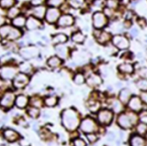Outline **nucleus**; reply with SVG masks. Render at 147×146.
Returning a JSON list of instances; mask_svg holds the SVG:
<instances>
[{"instance_id": "obj_1", "label": "nucleus", "mask_w": 147, "mask_h": 146, "mask_svg": "<svg viewBox=\"0 0 147 146\" xmlns=\"http://www.w3.org/2000/svg\"><path fill=\"white\" fill-rule=\"evenodd\" d=\"M81 115L74 108H67L61 112V122L67 131L71 132L79 128Z\"/></svg>"}, {"instance_id": "obj_2", "label": "nucleus", "mask_w": 147, "mask_h": 146, "mask_svg": "<svg viewBox=\"0 0 147 146\" xmlns=\"http://www.w3.org/2000/svg\"><path fill=\"white\" fill-rule=\"evenodd\" d=\"M139 121L138 114L132 111L122 112L117 117V124L124 130H129L136 126Z\"/></svg>"}, {"instance_id": "obj_3", "label": "nucleus", "mask_w": 147, "mask_h": 146, "mask_svg": "<svg viewBox=\"0 0 147 146\" xmlns=\"http://www.w3.org/2000/svg\"><path fill=\"white\" fill-rule=\"evenodd\" d=\"M18 73V66L11 63H7L0 67V79L3 81H12Z\"/></svg>"}, {"instance_id": "obj_4", "label": "nucleus", "mask_w": 147, "mask_h": 146, "mask_svg": "<svg viewBox=\"0 0 147 146\" xmlns=\"http://www.w3.org/2000/svg\"><path fill=\"white\" fill-rule=\"evenodd\" d=\"M100 127V126H99L97 121L91 117H86L82 119L79 126V129L81 130V131L86 135L99 132Z\"/></svg>"}, {"instance_id": "obj_5", "label": "nucleus", "mask_w": 147, "mask_h": 146, "mask_svg": "<svg viewBox=\"0 0 147 146\" xmlns=\"http://www.w3.org/2000/svg\"><path fill=\"white\" fill-rule=\"evenodd\" d=\"M114 112L110 108H101L96 113V121L101 126H107L112 123Z\"/></svg>"}, {"instance_id": "obj_6", "label": "nucleus", "mask_w": 147, "mask_h": 146, "mask_svg": "<svg viewBox=\"0 0 147 146\" xmlns=\"http://www.w3.org/2000/svg\"><path fill=\"white\" fill-rule=\"evenodd\" d=\"M111 44L118 51H126L130 47V40L128 37L123 34H116L113 35Z\"/></svg>"}, {"instance_id": "obj_7", "label": "nucleus", "mask_w": 147, "mask_h": 146, "mask_svg": "<svg viewBox=\"0 0 147 146\" xmlns=\"http://www.w3.org/2000/svg\"><path fill=\"white\" fill-rule=\"evenodd\" d=\"M109 24V18L101 11L94 12L92 15V25L94 30H103Z\"/></svg>"}, {"instance_id": "obj_8", "label": "nucleus", "mask_w": 147, "mask_h": 146, "mask_svg": "<svg viewBox=\"0 0 147 146\" xmlns=\"http://www.w3.org/2000/svg\"><path fill=\"white\" fill-rule=\"evenodd\" d=\"M118 76L120 79L126 80L128 76H132L136 72L135 64H132L129 62H123L118 66Z\"/></svg>"}, {"instance_id": "obj_9", "label": "nucleus", "mask_w": 147, "mask_h": 146, "mask_svg": "<svg viewBox=\"0 0 147 146\" xmlns=\"http://www.w3.org/2000/svg\"><path fill=\"white\" fill-rule=\"evenodd\" d=\"M16 97L17 96L13 91L9 89L6 90L3 95L0 98V107L4 109L11 108L12 106L15 105Z\"/></svg>"}, {"instance_id": "obj_10", "label": "nucleus", "mask_w": 147, "mask_h": 146, "mask_svg": "<svg viewBox=\"0 0 147 146\" xmlns=\"http://www.w3.org/2000/svg\"><path fill=\"white\" fill-rule=\"evenodd\" d=\"M19 53L23 59L30 60V59H35L40 54V49L38 47L34 45L23 46L19 49Z\"/></svg>"}, {"instance_id": "obj_11", "label": "nucleus", "mask_w": 147, "mask_h": 146, "mask_svg": "<svg viewBox=\"0 0 147 146\" xmlns=\"http://www.w3.org/2000/svg\"><path fill=\"white\" fill-rule=\"evenodd\" d=\"M30 81V75L25 74L22 72H19L12 80V85L17 89H22L29 85Z\"/></svg>"}, {"instance_id": "obj_12", "label": "nucleus", "mask_w": 147, "mask_h": 146, "mask_svg": "<svg viewBox=\"0 0 147 146\" xmlns=\"http://www.w3.org/2000/svg\"><path fill=\"white\" fill-rule=\"evenodd\" d=\"M94 36L96 42L104 46L111 43V40L113 37L111 33L104 30H94Z\"/></svg>"}, {"instance_id": "obj_13", "label": "nucleus", "mask_w": 147, "mask_h": 146, "mask_svg": "<svg viewBox=\"0 0 147 146\" xmlns=\"http://www.w3.org/2000/svg\"><path fill=\"white\" fill-rule=\"evenodd\" d=\"M86 84L89 88L96 89L100 87L103 84V77L98 71H93L86 76Z\"/></svg>"}, {"instance_id": "obj_14", "label": "nucleus", "mask_w": 147, "mask_h": 146, "mask_svg": "<svg viewBox=\"0 0 147 146\" xmlns=\"http://www.w3.org/2000/svg\"><path fill=\"white\" fill-rule=\"evenodd\" d=\"M143 102L141 101V98L139 95H132L131 97V99L128 101V103L127 104V107L128 108V110L132 112H135L136 113L140 112L143 109Z\"/></svg>"}, {"instance_id": "obj_15", "label": "nucleus", "mask_w": 147, "mask_h": 146, "mask_svg": "<svg viewBox=\"0 0 147 146\" xmlns=\"http://www.w3.org/2000/svg\"><path fill=\"white\" fill-rule=\"evenodd\" d=\"M75 24V17L70 13H63L58 20L56 26L59 28H67Z\"/></svg>"}, {"instance_id": "obj_16", "label": "nucleus", "mask_w": 147, "mask_h": 146, "mask_svg": "<svg viewBox=\"0 0 147 146\" xmlns=\"http://www.w3.org/2000/svg\"><path fill=\"white\" fill-rule=\"evenodd\" d=\"M62 14L63 13L61 12L60 8L49 7V8H47L45 19L49 24H56Z\"/></svg>"}, {"instance_id": "obj_17", "label": "nucleus", "mask_w": 147, "mask_h": 146, "mask_svg": "<svg viewBox=\"0 0 147 146\" xmlns=\"http://www.w3.org/2000/svg\"><path fill=\"white\" fill-rule=\"evenodd\" d=\"M55 54L63 61H67L71 57V50L68 46L65 44H59L54 47Z\"/></svg>"}, {"instance_id": "obj_18", "label": "nucleus", "mask_w": 147, "mask_h": 146, "mask_svg": "<svg viewBox=\"0 0 147 146\" xmlns=\"http://www.w3.org/2000/svg\"><path fill=\"white\" fill-rule=\"evenodd\" d=\"M106 101H107L108 105L110 107V109L114 112V114L115 113L116 114H119L122 112H123L124 104L120 100H118V98H115L113 96L108 97L106 99Z\"/></svg>"}, {"instance_id": "obj_19", "label": "nucleus", "mask_w": 147, "mask_h": 146, "mask_svg": "<svg viewBox=\"0 0 147 146\" xmlns=\"http://www.w3.org/2000/svg\"><path fill=\"white\" fill-rule=\"evenodd\" d=\"M63 62H64L63 60H62L56 54H54V55H51L50 57L48 58L47 61H46V65L49 68L56 70V69H59L63 67Z\"/></svg>"}, {"instance_id": "obj_20", "label": "nucleus", "mask_w": 147, "mask_h": 146, "mask_svg": "<svg viewBox=\"0 0 147 146\" xmlns=\"http://www.w3.org/2000/svg\"><path fill=\"white\" fill-rule=\"evenodd\" d=\"M130 146H146L147 140L146 138L143 137V135H138L137 133L132 134L129 138Z\"/></svg>"}, {"instance_id": "obj_21", "label": "nucleus", "mask_w": 147, "mask_h": 146, "mask_svg": "<svg viewBox=\"0 0 147 146\" xmlns=\"http://www.w3.org/2000/svg\"><path fill=\"white\" fill-rule=\"evenodd\" d=\"M43 26L41 20L33 16H30L26 19V27L29 30H33L39 29Z\"/></svg>"}, {"instance_id": "obj_22", "label": "nucleus", "mask_w": 147, "mask_h": 146, "mask_svg": "<svg viewBox=\"0 0 147 146\" xmlns=\"http://www.w3.org/2000/svg\"><path fill=\"white\" fill-rule=\"evenodd\" d=\"M28 105H30V98L28 96L22 94L17 95L15 100V106L17 108L20 109H23Z\"/></svg>"}, {"instance_id": "obj_23", "label": "nucleus", "mask_w": 147, "mask_h": 146, "mask_svg": "<svg viewBox=\"0 0 147 146\" xmlns=\"http://www.w3.org/2000/svg\"><path fill=\"white\" fill-rule=\"evenodd\" d=\"M132 95L133 94L129 88H122L118 92V99L124 105H127V104L128 103V101Z\"/></svg>"}, {"instance_id": "obj_24", "label": "nucleus", "mask_w": 147, "mask_h": 146, "mask_svg": "<svg viewBox=\"0 0 147 146\" xmlns=\"http://www.w3.org/2000/svg\"><path fill=\"white\" fill-rule=\"evenodd\" d=\"M3 136L8 142H15L20 139V135L13 129H6L3 132Z\"/></svg>"}, {"instance_id": "obj_25", "label": "nucleus", "mask_w": 147, "mask_h": 146, "mask_svg": "<svg viewBox=\"0 0 147 146\" xmlns=\"http://www.w3.org/2000/svg\"><path fill=\"white\" fill-rule=\"evenodd\" d=\"M71 79H72V81H73V83L75 85H82L84 84H86V76L84 74L83 71L80 70L73 73Z\"/></svg>"}, {"instance_id": "obj_26", "label": "nucleus", "mask_w": 147, "mask_h": 146, "mask_svg": "<svg viewBox=\"0 0 147 146\" xmlns=\"http://www.w3.org/2000/svg\"><path fill=\"white\" fill-rule=\"evenodd\" d=\"M46 11H47V8L44 5H40V6H35L32 8L31 10V14L33 17L38 18L40 20L44 19L45 17V14H46Z\"/></svg>"}, {"instance_id": "obj_27", "label": "nucleus", "mask_w": 147, "mask_h": 146, "mask_svg": "<svg viewBox=\"0 0 147 146\" xmlns=\"http://www.w3.org/2000/svg\"><path fill=\"white\" fill-rule=\"evenodd\" d=\"M59 99L56 94H49L44 98V104L48 108H53L59 104Z\"/></svg>"}, {"instance_id": "obj_28", "label": "nucleus", "mask_w": 147, "mask_h": 146, "mask_svg": "<svg viewBox=\"0 0 147 146\" xmlns=\"http://www.w3.org/2000/svg\"><path fill=\"white\" fill-rule=\"evenodd\" d=\"M67 41H68V36L64 33H58L53 35L52 37V43L53 45L65 44Z\"/></svg>"}, {"instance_id": "obj_29", "label": "nucleus", "mask_w": 147, "mask_h": 146, "mask_svg": "<svg viewBox=\"0 0 147 146\" xmlns=\"http://www.w3.org/2000/svg\"><path fill=\"white\" fill-rule=\"evenodd\" d=\"M71 41L74 43V44H83L86 40V36L85 34H83L82 31H75L71 34Z\"/></svg>"}, {"instance_id": "obj_30", "label": "nucleus", "mask_w": 147, "mask_h": 146, "mask_svg": "<svg viewBox=\"0 0 147 146\" xmlns=\"http://www.w3.org/2000/svg\"><path fill=\"white\" fill-rule=\"evenodd\" d=\"M22 36V31L18 28H16L14 26H12V29L9 32V35L7 36V38L6 39V40L7 41H15L20 39Z\"/></svg>"}, {"instance_id": "obj_31", "label": "nucleus", "mask_w": 147, "mask_h": 146, "mask_svg": "<svg viewBox=\"0 0 147 146\" xmlns=\"http://www.w3.org/2000/svg\"><path fill=\"white\" fill-rule=\"evenodd\" d=\"M18 68H19V72H22L27 75H30L34 71L33 66L28 62H23L20 63V65L18 66Z\"/></svg>"}, {"instance_id": "obj_32", "label": "nucleus", "mask_w": 147, "mask_h": 146, "mask_svg": "<svg viewBox=\"0 0 147 146\" xmlns=\"http://www.w3.org/2000/svg\"><path fill=\"white\" fill-rule=\"evenodd\" d=\"M44 105V98L40 97V95H34L30 98V106L40 108Z\"/></svg>"}, {"instance_id": "obj_33", "label": "nucleus", "mask_w": 147, "mask_h": 146, "mask_svg": "<svg viewBox=\"0 0 147 146\" xmlns=\"http://www.w3.org/2000/svg\"><path fill=\"white\" fill-rule=\"evenodd\" d=\"M12 23L14 27L18 28V29H21V28H22V27H24L26 26V17L24 16L19 15L18 17L12 19Z\"/></svg>"}, {"instance_id": "obj_34", "label": "nucleus", "mask_w": 147, "mask_h": 146, "mask_svg": "<svg viewBox=\"0 0 147 146\" xmlns=\"http://www.w3.org/2000/svg\"><path fill=\"white\" fill-rule=\"evenodd\" d=\"M67 4L74 9L82 8L86 4V0H68Z\"/></svg>"}, {"instance_id": "obj_35", "label": "nucleus", "mask_w": 147, "mask_h": 146, "mask_svg": "<svg viewBox=\"0 0 147 146\" xmlns=\"http://www.w3.org/2000/svg\"><path fill=\"white\" fill-rule=\"evenodd\" d=\"M135 85L140 91H147V79L138 78L136 81Z\"/></svg>"}, {"instance_id": "obj_36", "label": "nucleus", "mask_w": 147, "mask_h": 146, "mask_svg": "<svg viewBox=\"0 0 147 146\" xmlns=\"http://www.w3.org/2000/svg\"><path fill=\"white\" fill-rule=\"evenodd\" d=\"M12 27V26L10 25H3L2 26H0V38L6 40Z\"/></svg>"}, {"instance_id": "obj_37", "label": "nucleus", "mask_w": 147, "mask_h": 146, "mask_svg": "<svg viewBox=\"0 0 147 146\" xmlns=\"http://www.w3.org/2000/svg\"><path fill=\"white\" fill-rule=\"evenodd\" d=\"M26 112H27V114H28V116L30 117H31L33 119H35V118H37L40 116V108L30 106L29 108H27V110H26Z\"/></svg>"}, {"instance_id": "obj_38", "label": "nucleus", "mask_w": 147, "mask_h": 146, "mask_svg": "<svg viewBox=\"0 0 147 146\" xmlns=\"http://www.w3.org/2000/svg\"><path fill=\"white\" fill-rule=\"evenodd\" d=\"M136 131L138 135H145L147 134V124L139 122L136 126Z\"/></svg>"}, {"instance_id": "obj_39", "label": "nucleus", "mask_w": 147, "mask_h": 146, "mask_svg": "<svg viewBox=\"0 0 147 146\" xmlns=\"http://www.w3.org/2000/svg\"><path fill=\"white\" fill-rule=\"evenodd\" d=\"M46 4L50 7H61L65 3L66 0H46Z\"/></svg>"}, {"instance_id": "obj_40", "label": "nucleus", "mask_w": 147, "mask_h": 146, "mask_svg": "<svg viewBox=\"0 0 147 146\" xmlns=\"http://www.w3.org/2000/svg\"><path fill=\"white\" fill-rule=\"evenodd\" d=\"M17 0H0V7L9 9L16 4Z\"/></svg>"}, {"instance_id": "obj_41", "label": "nucleus", "mask_w": 147, "mask_h": 146, "mask_svg": "<svg viewBox=\"0 0 147 146\" xmlns=\"http://www.w3.org/2000/svg\"><path fill=\"white\" fill-rule=\"evenodd\" d=\"M20 12L21 10L19 7H12L11 8L8 9V12H7V17L10 18V19H14L15 17H18L20 15Z\"/></svg>"}, {"instance_id": "obj_42", "label": "nucleus", "mask_w": 147, "mask_h": 146, "mask_svg": "<svg viewBox=\"0 0 147 146\" xmlns=\"http://www.w3.org/2000/svg\"><path fill=\"white\" fill-rule=\"evenodd\" d=\"M136 74L138 75L139 78H145L147 79V67L143 66V67H139L138 68L136 69Z\"/></svg>"}, {"instance_id": "obj_43", "label": "nucleus", "mask_w": 147, "mask_h": 146, "mask_svg": "<svg viewBox=\"0 0 147 146\" xmlns=\"http://www.w3.org/2000/svg\"><path fill=\"white\" fill-rule=\"evenodd\" d=\"M105 49L106 54H108L109 56H113V55L117 54L118 52V49L113 46L112 44H111L110 45H109V44L105 45Z\"/></svg>"}, {"instance_id": "obj_44", "label": "nucleus", "mask_w": 147, "mask_h": 146, "mask_svg": "<svg viewBox=\"0 0 147 146\" xmlns=\"http://www.w3.org/2000/svg\"><path fill=\"white\" fill-rule=\"evenodd\" d=\"M71 146H87L86 142L82 138L77 137L71 140Z\"/></svg>"}, {"instance_id": "obj_45", "label": "nucleus", "mask_w": 147, "mask_h": 146, "mask_svg": "<svg viewBox=\"0 0 147 146\" xmlns=\"http://www.w3.org/2000/svg\"><path fill=\"white\" fill-rule=\"evenodd\" d=\"M106 3H107V0H93L92 4L95 8L104 9L106 7Z\"/></svg>"}, {"instance_id": "obj_46", "label": "nucleus", "mask_w": 147, "mask_h": 146, "mask_svg": "<svg viewBox=\"0 0 147 146\" xmlns=\"http://www.w3.org/2000/svg\"><path fill=\"white\" fill-rule=\"evenodd\" d=\"M118 6V1L117 0H107L106 3V7L110 8V9H116Z\"/></svg>"}, {"instance_id": "obj_47", "label": "nucleus", "mask_w": 147, "mask_h": 146, "mask_svg": "<svg viewBox=\"0 0 147 146\" xmlns=\"http://www.w3.org/2000/svg\"><path fill=\"white\" fill-rule=\"evenodd\" d=\"M86 136L90 144H94L98 140V135L96 133H89V134L86 135Z\"/></svg>"}, {"instance_id": "obj_48", "label": "nucleus", "mask_w": 147, "mask_h": 146, "mask_svg": "<svg viewBox=\"0 0 147 146\" xmlns=\"http://www.w3.org/2000/svg\"><path fill=\"white\" fill-rule=\"evenodd\" d=\"M139 117V121L140 122L147 124V111L146 110H142L140 112V113L138 114Z\"/></svg>"}, {"instance_id": "obj_49", "label": "nucleus", "mask_w": 147, "mask_h": 146, "mask_svg": "<svg viewBox=\"0 0 147 146\" xmlns=\"http://www.w3.org/2000/svg\"><path fill=\"white\" fill-rule=\"evenodd\" d=\"M137 24H138V26L140 27H141V28H146L147 26V22L145 18L140 17L137 19Z\"/></svg>"}, {"instance_id": "obj_50", "label": "nucleus", "mask_w": 147, "mask_h": 146, "mask_svg": "<svg viewBox=\"0 0 147 146\" xmlns=\"http://www.w3.org/2000/svg\"><path fill=\"white\" fill-rule=\"evenodd\" d=\"M141 101L143 102V104L147 105V91H141V93L139 94Z\"/></svg>"}, {"instance_id": "obj_51", "label": "nucleus", "mask_w": 147, "mask_h": 146, "mask_svg": "<svg viewBox=\"0 0 147 146\" xmlns=\"http://www.w3.org/2000/svg\"><path fill=\"white\" fill-rule=\"evenodd\" d=\"M133 17H134V13L132 11H130V10L127 11L126 13L124 14V17L126 19V21H131Z\"/></svg>"}, {"instance_id": "obj_52", "label": "nucleus", "mask_w": 147, "mask_h": 146, "mask_svg": "<svg viewBox=\"0 0 147 146\" xmlns=\"http://www.w3.org/2000/svg\"><path fill=\"white\" fill-rule=\"evenodd\" d=\"M138 34H139L138 29H137V28H136V27L131 28V30H130V35H131V36L132 38H136V37H137V36H138Z\"/></svg>"}, {"instance_id": "obj_53", "label": "nucleus", "mask_w": 147, "mask_h": 146, "mask_svg": "<svg viewBox=\"0 0 147 146\" xmlns=\"http://www.w3.org/2000/svg\"><path fill=\"white\" fill-rule=\"evenodd\" d=\"M43 2H44V0H31L30 3L34 7L40 6V5H42Z\"/></svg>"}, {"instance_id": "obj_54", "label": "nucleus", "mask_w": 147, "mask_h": 146, "mask_svg": "<svg viewBox=\"0 0 147 146\" xmlns=\"http://www.w3.org/2000/svg\"><path fill=\"white\" fill-rule=\"evenodd\" d=\"M107 137H108V140H109V141H112L115 139V135L114 133H113V132H109L108 134H107Z\"/></svg>"}, {"instance_id": "obj_55", "label": "nucleus", "mask_w": 147, "mask_h": 146, "mask_svg": "<svg viewBox=\"0 0 147 146\" xmlns=\"http://www.w3.org/2000/svg\"><path fill=\"white\" fill-rule=\"evenodd\" d=\"M18 125H20V126H26V122L24 120V118L23 117H21L20 119H18Z\"/></svg>"}, {"instance_id": "obj_56", "label": "nucleus", "mask_w": 147, "mask_h": 146, "mask_svg": "<svg viewBox=\"0 0 147 146\" xmlns=\"http://www.w3.org/2000/svg\"><path fill=\"white\" fill-rule=\"evenodd\" d=\"M4 22H5V18L0 14V26H2L4 24Z\"/></svg>"}, {"instance_id": "obj_57", "label": "nucleus", "mask_w": 147, "mask_h": 146, "mask_svg": "<svg viewBox=\"0 0 147 146\" xmlns=\"http://www.w3.org/2000/svg\"><path fill=\"white\" fill-rule=\"evenodd\" d=\"M3 46L0 45V56H2L3 54Z\"/></svg>"}, {"instance_id": "obj_58", "label": "nucleus", "mask_w": 147, "mask_h": 146, "mask_svg": "<svg viewBox=\"0 0 147 146\" xmlns=\"http://www.w3.org/2000/svg\"><path fill=\"white\" fill-rule=\"evenodd\" d=\"M0 146H6L5 145H0Z\"/></svg>"}, {"instance_id": "obj_59", "label": "nucleus", "mask_w": 147, "mask_h": 146, "mask_svg": "<svg viewBox=\"0 0 147 146\" xmlns=\"http://www.w3.org/2000/svg\"><path fill=\"white\" fill-rule=\"evenodd\" d=\"M146 146H147V145H146Z\"/></svg>"}]
</instances>
